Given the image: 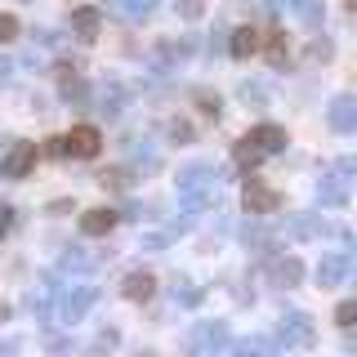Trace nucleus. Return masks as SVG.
<instances>
[{
    "instance_id": "obj_16",
    "label": "nucleus",
    "mask_w": 357,
    "mask_h": 357,
    "mask_svg": "<svg viewBox=\"0 0 357 357\" xmlns=\"http://www.w3.org/2000/svg\"><path fill=\"white\" fill-rule=\"evenodd\" d=\"M197 107L206 112V116H219V112H223V103H219V94H197Z\"/></svg>"
},
{
    "instance_id": "obj_7",
    "label": "nucleus",
    "mask_w": 357,
    "mask_h": 357,
    "mask_svg": "<svg viewBox=\"0 0 357 357\" xmlns=\"http://www.w3.org/2000/svg\"><path fill=\"white\" fill-rule=\"evenodd\" d=\"M152 290H156V277H152V273H130L126 286H121V295L139 304V299H152Z\"/></svg>"
},
{
    "instance_id": "obj_4",
    "label": "nucleus",
    "mask_w": 357,
    "mask_h": 357,
    "mask_svg": "<svg viewBox=\"0 0 357 357\" xmlns=\"http://www.w3.org/2000/svg\"><path fill=\"white\" fill-rule=\"evenodd\" d=\"M116 228V210H107V206H94V210H85L81 215V232L85 237H103V232Z\"/></svg>"
},
{
    "instance_id": "obj_18",
    "label": "nucleus",
    "mask_w": 357,
    "mask_h": 357,
    "mask_svg": "<svg viewBox=\"0 0 357 357\" xmlns=\"http://www.w3.org/2000/svg\"><path fill=\"white\" fill-rule=\"evenodd\" d=\"M308 59L317 63V59H331V40H312L308 45Z\"/></svg>"
},
{
    "instance_id": "obj_1",
    "label": "nucleus",
    "mask_w": 357,
    "mask_h": 357,
    "mask_svg": "<svg viewBox=\"0 0 357 357\" xmlns=\"http://www.w3.org/2000/svg\"><path fill=\"white\" fill-rule=\"evenodd\" d=\"M98 148H103V134L94 126H76V130H67L63 139H50L54 156H81V161H89V156H98Z\"/></svg>"
},
{
    "instance_id": "obj_11",
    "label": "nucleus",
    "mask_w": 357,
    "mask_h": 357,
    "mask_svg": "<svg viewBox=\"0 0 357 357\" xmlns=\"http://www.w3.org/2000/svg\"><path fill=\"white\" fill-rule=\"evenodd\" d=\"M331 126H335V130H353V126H357L353 103H335V107H331Z\"/></svg>"
},
{
    "instance_id": "obj_12",
    "label": "nucleus",
    "mask_w": 357,
    "mask_h": 357,
    "mask_svg": "<svg viewBox=\"0 0 357 357\" xmlns=\"http://www.w3.org/2000/svg\"><path fill=\"white\" fill-rule=\"evenodd\" d=\"M299 273H304V268H299V259H282V264H277V282H282V286H295Z\"/></svg>"
},
{
    "instance_id": "obj_8",
    "label": "nucleus",
    "mask_w": 357,
    "mask_h": 357,
    "mask_svg": "<svg viewBox=\"0 0 357 357\" xmlns=\"http://www.w3.org/2000/svg\"><path fill=\"white\" fill-rule=\"evenodd\" d=\"M259 45L264 40H259V31H255V27H237V31H232V40H228V50H232V59H250Z\"/></svg>"
},
{
    "instance_id": "obj_15",
    "label": "nucleus",
    "mask_w": 357,
    "mask_h": 357,
    "mask_svg": "<svg viewBox=\"0 0 357 357\" xmlns=\"http://www.w3.org/2000/svg\"><path fill=\"white\" fill-rule=\"evenodd\" d=\"M18 36V18L14 14H0V45H9Z\"/></svg>"
},
{
    "instance_id": "obj_17",
    "label": "nucleus",
    "mask_w": 357,
    "mask_h": 357,
    "mask_svg": "<svg viewBox=\"0 0 357 357\" xmlns=\"http://www.w3.org/2000/svg\"><path fill=\"white\" fill-rule=\"evenodd\" d=\"M178 14H183V18H201L206 5H201V0H178Z\"/></svg>"
},
{
    "instance_id": "obj_10",
    "label": "nucleus",
    "mask_w": 357,
    "mask_h": 357,
    "mask_svg": "<svg viewBox=\"0 0 357 357\" xmlns=\"http://www.w3.org/2000/svg\"><path fill=\"white\" fill-rule=\"evenodd\" d=\"M232 156H237V165H245V170H255V165L264 161V152L255 148L250 139H241V143H237V152H232Z\"/></svg>"
},
{
    "instance_id": "obj_22",
    "label": "nucleus",
    "mask_w": 357,
    "mask_h": 357,
    "mask_svg": "<svg viewBox=\"0 0 357 357\" xmlns=\"http://www.w3.org/2000/svg\"><path fill=\"white\" fill-rule=\"evenodd\" d=\"M349 14H357V0H349Z\"/></svg>"
},
{
    "instance_id": "obj_6",
    "label": "nucleus",
    "mask_w": 357,
    "mask_h": 357,
    "mask_svg": "<svg viewBox=\"0 0 357 357\" xmlns=\"http://www.w3.org/2000/svg\"><path fill=\"white\" fill-rule=\"evenodd\" d=\"M72 27H76V36H81V40H94L98 27H103V14H98L94 5H81V9L72 14Z\"/></svg>"
},
{
    "instance_id": "obj_21",
    "label": "nucleus",
    "mask_w": 357,
    "mask_h": 357,
    "mask_svg": "<svg viewBox=\"0 0 357 357\" xmlns=\"http://www.w3.org/2000/svg\"><path fill=\"white\" fill-rule=\"evenodd\" d=\"M9 228V210H0V232H5Z\"/></svg>"
},
{
    "instance_id": "obj_19",
    "label": "nucleus",
    "mask_w": 357,
    "mask_h": 357,
    "mask_svg": "<svg viewBox=\"0 0 357 357\" xmlns=\"http://www.w3.org/2000/svg\"><path fill=\"white\" fill-rule=\"evenodd\" d=\"M98 183H103V188H126V174H121V170H112V174H98Z\"/></svg>"
},
{
    "instance_id": "obj_9",
    "label": "nucleus",
    "mask_w": 357,
    "mask_h": 357,
    "mask_svg": "<svg viewBox=\"0 0 357 357\" xmlns=\"http://www.w3.org/2000/svg\"><path fill=\"white\" fill-rule=\"evenodd\" d=\"M264 50H268V63H273V67H282V63H286V54H290V45H286V31H268Z\"/></svg>"
},
{
    "instance_id": "obj_2",
    "label": "nucleus",
    "mask_w": 357,
    "mask_h": 357,
    "mask_svg": "<svg viewBox=\"0 0 357 357\" xmlns=\"http://www.w3.org/2000/svg\"><path fill=\"white\" fill-rule=\"evenodd\" d=\"M241 201H245V210H250V215H273V210L282 206V197H277L273 188H264L259 178H245V192H241Z\"/></svg>"
},
{
    "instance_id": "obj_20",
    "label": "nucleus",
    "mask_w": 357,
    "mask_h": 357,
    "mask_svg": "<svg viewBox=\"0 0 357 357\" xmlns=\"http://www.w3.org/2000/svg\"><path fill=\"white\" fill-rule=\"evenodd\" d=\"M170 134L174 139H192V126H188V121H170Z\"/></svg>"
},
{
    "instance_id": "obj_14",
    "label": "nucleus",
    "mask_w": 357,
    "mask_h": 357,
    "mask_svg": "<svg viewBox=\"0 0 357 357\" xmlns=\"http://www.w3.org/2000/svg\"><path fill=\"white\" fill-rule=\"evenodd\" d=\"M340 273H344V259H340V255H335V259H326V264L317 268V282H321V286H331V282H335V277H340Z\"/></svg>"
},
{
    "instance_id": "obj_3",
    "label": "nucleus",
    "mask_w": 357,
    "mask_h": 357,
    "mask_svg": "<svg viewBox=\"0 0 357 357\" xmlns=\"http://www.w3.org/2000/svg\"><path fill=\"white\" fill-rule=\"evenodd\" d=\"M31 165H36V143H14V152L0 161V174L5 178H27Z\"/></svg>"
},
{
    "instance_id": "obj_5",
    "label": "nucleus",
    "mask_w": 357,
    "mask_h": 357,
    "mask_svg": "<svg viewBox=\"0 0 357 357\" xmlns=\"http://www.w3.org/2000/svg\"><path fill=\"white\" fill-rule=\"evenodd\" d=\"M245 139H250V143H255V148H259L264 156L286 148V130H282V126H259V130H250V134H245Z\"/></svg>"
},
{
    "instance_id": "obj_13",
    "label": "nucleus",
    "mask_w": 357,
    "mask_h": 357,
    "mask_svg": "<svg viewBox=\"0 0 357 357\" xmlns=\"http://www.w3.org/2000/svg\"><path fill=\"white\" fill-rule=\"evenodd\" d=\"M335 321H340L344 331H353L357 326V299H344V304L335 308Z\"/></svg>"
}]
</instances>
